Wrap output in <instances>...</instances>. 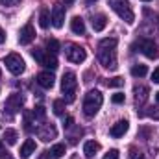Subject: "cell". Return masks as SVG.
<instances>
[{"mask_svg":"<svg viewBox=\"0 0 159 159\" xmlns=\"http://www.w3.org/2000/svg\"><path fill=\"white\" fill-rule=\"evenodd\" d=\"M156 100H157V104H159V91L156 93Z\"/></svg>","mask_w":159,"mask_h":159,"instance_id":"41","label":"cell"},{"mask_svg":"<svg viewBox=\"0 0 159 159\" xmlns=\"http://www.w3.org/2000/svg\"><path fill=\"white\" fill-rule=\"evenodd\" d=\"M37 83H39L43 89H52L54 83H56V78L50 70H44V72H39L37 74Z\"/></svg>","mask_w":159,"mask_h":159,"instance_id":"11","label":"cell"},{"mask_svg":"<svg viewBox=\"0 0 159 159\" xmlns=\"http://www.w3.org/2000/svg\"><path fill=\"white\" fill-rule=\"evenodd\" d=\"M100 143H96V141H87L85 144H83V154H85V157L87 159H91V157H94L98 152H100Z\"/></svg>","mask_w":159,"mask_h":159,"instance_id":"13","label":"cell"},{"mask_svg":"<svg viewBox=\"0 0 159 159\" xmlns=\"http://www.w3.org/2000/svg\"><path fill=\"white\" fill-rule=\"evenodd\" d=\"M85 2H87V4H89V6H91V4H94V2H96V0H85Z\"/></svg>","mask_w":159,"mask_h":159,"instance_id":"40","label":"cell"},{"mask_svg":"<svg viewBox=\"0 0 159 159\" xmlns=\"http://www.w3.org/2000/svg\"><path fill=\"white\" fill-rule=\"evenodd\" d=\"M63 22H65V7L63 6H54V9H52V26L61 28Z\"/></svg>","mask_w":159,"mask_h":159,"instance_id":"10","label":"cell"},{"mask_svg":"<svg viewBox=\"0 0 159 159\" xmlns=\"http://www.w3.org/2000/svg\"><path fill=\"white\" fill-rule=\"evenodd\" d=\"M146 98H148V87H144V85L135 87V100H137L139 104H143Z\"/></svg>","mask_w":159,"mask_h":159,"instance_id":"22","label":"cell"},{"mask_svg":"<svg viewBox=\"0 0 159 159\" xmlns=\"http://www.w3.org/2000/svg\"><path fill=\"white\" fill-rule=\"evenodd\" d=\"M50 157L52 159H59V157H63V154H65V144L63 143H57V144H54L52 148H50Z\"/></svg>","mask_w":159,"mask_h":159,"instance_id":"19","label":"cell"},{"mask_svg":"<svg viewBox=\"0 0 159 159\" xmlns=\"http://www.w3.org/2000/svg\"><path fill=\"white\" fill-rule=\"evenodd\" d=\"M70 30H72V34H76V35H83V34H85V22H83L81 17H74V19L70 20Z\"/></svg>","mask_w":159,"mask_h":159,"instance_id":"16","label":"cell"},{"mask_svg":"<svg viewBox=\"0 0 159 159\" xmlns=\"http://www.w3.org/2000/svg\"><path fill=\"white\" fill-rule=\"evenodd\" d=\"M104 104V96L100 91H89L83 98V113L87 117H94L98 113V109Z\"/></svg>","mask_w":159,"mask_h":159,"instance_id":"1","label":"cell"},{"mask_svg":"<svg viewBox=\"0 0 159 159\" xmlns=\"http://www.w3.org/2000/svg\"><path fill=\"white\" fill-rule=\"evenodd\" d=\"M4 41H6V32H4V30H2V26H0V44H2Z\"/></svg>","mask_w":159,"mask_h":159,"instance_id":"36","label":"cell"},{"mask_svg":"<svg viewBox=\"0 0 159 159\" xmlns=\"http://www.w3.org/2000/svg\"><path fill=\"white\" fill-rule=\"evenodd\" d=\"M157 20H159V19H157Z\"/></svg>","mask_w":159,"mask_h":159,"instance_id":"44","label":"cell"},{"mask_svg":"<svg viewBox=\"0 0 159 159\" xmlns=\"http://www.w3.org/2000/svg\"><path fill=\"white\" fill-rule=\"evenodd\" d=\"M98 61L102 63V67L106 69H117V56H115V50H98Z\"/></svg>","mask_w":159,"mask_h":159,"instance_id":"6","label":"cell"},{"mask_svg":"<svg viewBox=\"0 0 159 159\" xmlns=\"http://www.w3.org/2000/svg\"><path fill=\"white\" fill-rule=\"evenodd\" d=\"M39 139L41 141H44V143H48V141H52V139H56V135H57V129H56V126L54 124H43L39 128Z\"/></svg>","mask_w":159,"mask_h":159,"instance_id":"9","label":"cell"},{"mask_svg":"<svg viewBox=\"0 0 159 159\" xmlns=\"http://www.w3.org/2000/svg\"><path fill=\"white\" fill-rule=\"evenodd\" d=\"M0 76H2V70H0Z\"/></svg>","mask_w":159,"mask_h":159,"instance_id":"43","label":"cell"},{"mask_svg":"<svg viewBox=\"0 0 159 159\" xmlns=\"http://www.w3.org/2000/svg\"><path fill=\"white\" fill-rule=\"evenodd\" d=\"M117 37H106V39H102L98 43V48H102V50H115L117 48Z\"/></svg>","mask_w":159,"mask_h":159,"instance_id":"18","label":"cell"},{"mask_svg":"<svg viewBox=\"0 0 159 159\" xmlns=\"http://www.w3.org/2000/svg\"><path fill=\"white\" fill-rule=\"evenodd\" d=\"M39 24H41V28H48L50 26V11L46 9V7H43L41 9V15H39Z\"/></svg>","mask_w":159,"mask_h":159,"instance_id":"23","label":"cell"},{"mask_svg":"<svg viewBox=\"0 0 159 159\" xmlns=\"http://www.w3.org/2000/svg\"><path fill=\"white\" fill-rule=\"evenodd\" d=\"M44 115H46V111H44V107H43V106H37V107L32 111V117L35 119V122H37V120H43V119H44Z\"/></svg>","mask_w":159,"mask_h":159,"instance_id":"27","label":"cell"},{"mask_svg":"<svg viewBox=\"0 0 159 159\" xmlns=\"http://www.w3.org/2000/svg\"><path fill=\"white\" fill-rule=\"evenodd\" d=\"M119 157H120V154H119V150H117V148L109 150V152L104 156V159H119Z\"/></svg>","mask_w":159,"mask_h":159,"instance_id":"32","label":"cell"},{"mask_svg":"<svg viewBox=\"0 0 159 159\" xmlns=\"http://www.w3.org/2000/svg\"><path fill=\"white\" fill-rule=\"evenodd\" d=\"M137 46L141 48V52H143L146 57H150V59L157 57V48H156V43L152 39H139L137 41Z\"/></svg>","mask_w":159,"mask_h":159,"instance_id":"7","label":"cell"},{"mask_svg":"<svg viewBox=\"0 0 159 159\" xmlns=\"http://www.w3.org/2000/svg\"><path fill=\"white\" fill-rule=\"evenodd\" d=\"M46 48H48V54H57V52H59V41L57 39H48L46 41Z\"/></svg>","mask_w":159,"mask_h":159,"instance_id":"25","label":"cell"},{"mask_svg":"<svg viewBox=\"0 0 159 159\" xmlns=\"http://www.w3.org/2000/svg\"><path fill=\"white\" fill-rule=\"evenodd\" d=\"M32 56H34V59H35V61H39L41 65H43V61H44V54H43V50H39V48L32 50Z\"/></svg>","mask_w":159,"mask_h":159,"instance_id":"30","label":"cell"},{"mask_svg":"<svg viewBox=\"0 0 159 159\" xmlns=\"http://www.w3.org/2000/svg\"><path fill=\"white\" fill-rule=\"evenodd\" d=\"M124 100H126V96H124L122 93H115V94L111 96V102H113V104H124Z\"/></svg>","mask_w":159,"mask_h":159,"instance_id":"31","label":"cell"},{"mask_svg":"<svg viewBox=\"0 0 159 159\" xmlns=\"http://www.w3.org/2000/svg\"><path fill=\"white\" fill-rule=\"evenodd\" d=\"M4 139H6L7 144H15V143H17V131H15V129H6Z\"/></svg>","mask_w":159,"mask_h":159,"instance_id":"26","label":"cell"},{"mask_svg":"<svg viewBox=\"0 0 159 159\" xmlns=\"http://www.w3.org/2000/svg\"><path fill=\"white\" fill-rule=\"evenodd\" d=\"M107 85L117 89V87H122V85H124V80L120 78V76H115V78H111L109 81H107Z\"/></svg>","mask_w":159,"mask_h":159,"instance_id":"29","label":"cell"},{"mask_svg":"<svg viewBox=\"0 0 159 159\" xmlns=\"http://www.w3.org/2000/svg\"><path fill=\"white\" fill-rule=\"evenodd\" d=\"M35 39V30H34V24H24L19 32V43L20 44H30L32 41Z\"/></svg>","mask_w":159,"mask_h":159,"instance_id":"8","label":"cell"},{"mask_svg":"<svg viewBox=\"0 0 159 159\" xmlns=\"http://www.w3.org/2000/svg\"><path fill=\"white\" fill-rule=\"evenodd\" d=\"M128 128H129V122H128V120H119L117 124H113V126H111L109 135H111V137H115V139L124 137V133L128 131Z\"/></svg>","mask_w":159,"mask_h":159,"instance_id":"12","label":"cell"},{"mask_svg":"<svg viewBox=\"0 0 159 159\" xmlns=\"http://www.w3.org/2000/svg\"><path fill=\"white\" fill-rule=\"evenodd\" d=\"M106 26H107V17H106L104 13H100V15H96V17L93 19V30H94V32H102Z\"/></svg>","mask_w":159,"mask_h":159,"instance_id":"17","label":"cell"},{"mask_svg":"<svg viewBox=\"0 0 159 159\" xmlns=\"http://www.w3.org/2000/svg\"><path fill=\"white\" fill-rule=\"evenodd\" d=\"M76 87H78L76 74L70 72V70L65 72L63 78H61V91H63V94H65V102H67V104L74 102V98H76Z\"/></svg>","mask_w":159,"mask_h":159,"instance_id":"2","label":"cell"},{"mask_svg":"<svg viewBox=\"0 0 159 159\" xmlns=\"http://www.w3.org/2000/svg\"><path fill=\"white\" fill-rule=\"evenodd\" d=\"M65 56L70 63H83L85 57H87V52H85V48H81L78 44H67Z\"/></svg>","mask_w":159,"mask_h":159,"instance_id":"5","label":"cell"},{"mask_svg":"<svg viewBox=\"0 0 159 159\" xmlns=\"http://www.w3.org/2000/svg\"><path fill=\"white\" fill-rule=\"evenodd\" d=\"M6 107H7L9 111H13V113L20 111V107H22V96H20V94H11V96L7 98V102H6Z\"/></svg>","mask_w":159,"mask_h":159,"instance_id":"14","label":"cell"},{"mask_svg":"<svg viewBox=\"0 0 159 159\" xmlns=\"http://www.w3.org/2000/svg\"><path fill=\"white\" fill-rule=\"evenodd\" d=\"M152 80H154V83H159V67L157 69H154V72H152Z\"/></svg>","mask_w":159,"mask_h":159,"instance_id":"33","label":"cell"},{"mask_svg":"<svg viewBox=\"0 0 159 159\" xmlns=\"http://www.w3.org/2000/svg\"><path fill=\"white\" fill-rule=\"evenodd\" d=\"M52 109H54V115L61 117V115L65 113V100H56V102L52 104Z\"/></svg>","mask_w":159,"mask_h":159,"instance_id":"24","label":"cell"},{"mask_svg":"<svg viewBox=\"0 0 159 159\" xmlns=\"http://www.w3.org/2000/svg\"><path fill=\"white\" fill-rule=\"evenodd\" d=\"M4 63H6V69H7L11 74H15V76L22 74L24 69H26V63H24V59H22L19 54H9V56H6V57H4Z\"/></svg>","mask_w":159,"mask_h":159,"instance_id":"4","label":"cell"},{"mask_svg":"<svg viewBox=\"0 0 159 159\" xmlns=\"http://www.w3.org/2000/svg\"><path fill=\"white\" fill-rule=\"evenodd\" d=\"M4 6H17L19 4V0H0Z\"/></svg>","mask_w":159,"mask_h":159,"instance_id":"34","label":"cell"},{"mask_svg":"<svg viewBox=\"0 0 159 159\" xmlns=\"http://www.w3.org/2000/svg\"><path fill=\"white\" fill-rule=\"evenodd\" d=\"M72 124H74V119H72V117H67V119H65V128H70Z\"/></svg>","mask_w":159,"mask_h":159,"instance_id":"35","label":"cell"},{"mask_svg":"<svg viewBox=\"0 0 159 159\" xmlns=\"http://www.w3.org/2000/svg\"><path fill=\"white\" fill-rule=\"evenodd\" d=\"M4 154H6V144L0 143V156H4Z\"/></svg>","mask_w":159,"mask_h":159,"instance_id":"37","label":"cell"},{"mask_svg":"<svg viewBox=\"0 0 159 159\" xmlns=\"http://www.w3.org/2000/svg\"><path fill=\"white\" fill-rule=\"evenodd\" d=\"M63 2H65L67 6H70V4H74V0H63Z\"/></svg>","mask_w":159,"mask_h":159,"instance_id":"39","label":"cell"},{"mask_svg":"<svg viewBox=\"0 0 159 159\" xmlns=\"http://www.w3.org/2000/svg\"><path fill=\"white\" fill-rule=\"evenodd\" d=\"M128 157H129V159H144V154H143L141 150H137V148H129Z\"/></svg>","mask_w":159,"mask_h":159,"instance_id":"28","label":"cell"},{"mask_svg":"<svg viewBox=\"0 0 159 159\" xmlns=\"http://www.w3.org/2000/svg\"><path fill=\"white\" fill-rule=\"evenodd\" d=\"M34 152H35V141H34V139H26V141H24V144L20 146V157L28 159Z\"/></svg>","mask_w":159,"mask_h":159,"instance_id":"15","label":"cell"},{"mask_svg":"<svg viewBox=\"0 0 159 159\" xmlns=\"http://www.w3.org/2000/svg\"><path fill=\"white\" fill-rule=\"evenodd\" d=\"M146 72H148V67L146 65H133L131 67V76L133 78H143V76H146Z\"/></svg>","mask_w":159,"mask_h":159,"instance_id":"21","label":"cell"},{"mask_svg":"<svg viewBox=\"0 0 159 159\" xmlns=\"http://www.w3.org/2000/svg\"><path fill=\"white\" fill-rule=\"evenodd\" d=\"M143 2H150V0H143Z\"/></svg>","mask_w":159,"mask_h":159,"instance_id":"42","label":"cell"},{"mask_svg":"<svg viewBox=\"0 0 159 159\" xmlns=\"http://www.w3.org/2000/svg\"><path fill=\"white\" fill-rule=\"evenodd\" d=\"M43 65H44L48 70H56V69H57V57H56V54H48V56H44Z\"/></svg>","mask_w":159,"mask_h":159,"instance_id":"20","label":"cell"},{"mask_svg":"<svg viewBox=\"0 0 159 159\" xmlns=\"http://www.w3.org/2000/svg\"><path fill=\"white\" fill-rule=\"evenodd\" d=\"M109 6H111V9L119 15L124 22L133 24L135 15H133V9H131V6H129L128 0H109Z\"/></svg>","mask_w":159,"mask_h":159,"instance_id":"3","label":"cell"},{"mask_svg":"<svg viewBox=\"0 0 159 159\" xmlns=\"http://www.w3.org/2000/svg\"><path fill=\"white\" fill-rule=\"evenodd\" d=\"M0 159H13L11 156H7V154H4V156H0Z\"/></svg>","mask_w":159,"mask_h":159,"instance_id":"38","label":"cell"}]
</instances>
